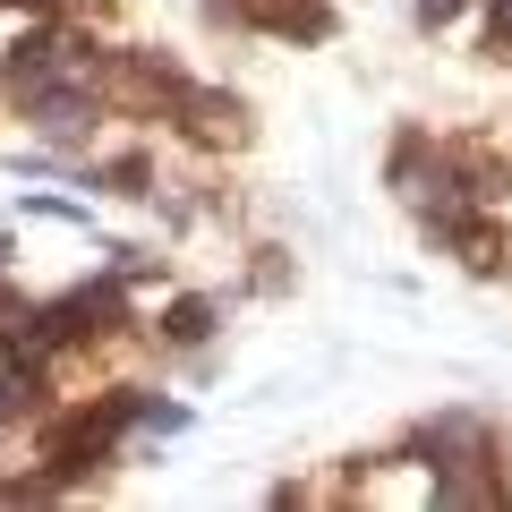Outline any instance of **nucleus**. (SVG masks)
Here are the masks:
<instances>
[{"label":"nucleus","mask_w":512,"mask_h":512,"mask_svg":"<svg viewBox=\"0 0 512 512\" xmlns=\"http://www.w3.org/2000/svg\"><path fill=\"white\" fill-rule=\"evenodd\" d=\"M393 188H402V197L427 214V231H444L453 214H470V205H478V188H470V154L427 146V137H402V146H393Z\"/></svg>","instance_id":"obj_1"},{"label":"nucleus","mask_w":512,"mask_h":512,"mask_svg":"<svg viewBox=\"0 0 512 512\" xmlns=\"http://www.w3.org/2000/svg\"><path fill=\"white\" fill-rule=\"evenodd\" d=\"M163 120H180L197 146H248V111H239V94H214V86H180Z\"/></svg>","instance_id":"obj_2"},{"label":"nucleus","mask_w":512,"mask_h":512,"mask_svg":"<svg viewBox=\"0 0 512 512\" xmlns=\"http://www.w3.org/2000/svg\"><path fill=\"white\" fill-rule=\"evenodd\" d=\"M222 18L265 26V35H299V43H325L333 35V9H325V0H222Z\"/></svg>","instance_id":"obj_3"},{"label":"nucleus","mask_w":512,"mask_h":512,"mask_svg":"<svg viewBox=\"0 0 512 512\" xmlns=\"http://www.w3.org/2000/svg\"><path fill=\"white\" fill-rule=\"evenodd\" d=\"M436 239H453L470 274H495V265H504V231H495V222H478V205H470V214H453Z\"/></svg>","instance_id":"obj_4"},{"label":"nucleus","mask_w":512,"mask_h":512,"mask_svg":"<svg viewBox=\"0 0 512 512\" xmlns=\"http://www.w3.org/2000/svg\"><path fill=\"white\" fill-rule=\"evenodd\" d=\"M205 333H214V299H171L163 308V342H205Z\"/></svg>","instance_id":"obj_5"},{"label":"nucleus","mask_w":512,"mask_h":512,"mask_svg":"<svg viewBox=\"0 0 512 512\" xmlns=\"http://www.w3.org/2000/svg\"><path fill=\"white\" fill-rule=\"evenodd\" d=\"M103 180H111V197H154V188H146V180H154V163H146V154H120Z\"/></svg>","instance_id":"obj_6"},{"label":"nucleus","mask_w":512,"mask_h":512,"mask_svg":"<svg viewBox=\"0 0 512 512\" xmlns=\"http://www.w3.org/2000/svg\"><path fill=\"white\" fill-rule=\"evenodd\" d=\"M487 52L512 60V0H487Z\"/></svg>","instance_id":"obj_7"},{"label":"nucleus","mask_w":512,"mask_h":512,"mask_svg":"<svg viewBox=\"0 0 512 512\" xmlns=\"http://www.w3.org/2000/svg\"><path fill=\"white\" fill-rule=\"evenodd\" d=\"M461 18V0H419V26H453Z\"/></svg>","instance_id":"obj_8"},{"label":"nucleus","mask_w":512,"mask_h":512,"mask_svg":"<svg viewBox=\"0 0 512 512\" xmlns=\"http://www.w3.org/2000/svg\"><path fill=\"white\" fill-rule=\"evenodd\" d=\"M0 9H52V0H0Z\"/></svg>","instance_id":"obj_9"}]
</instances>
